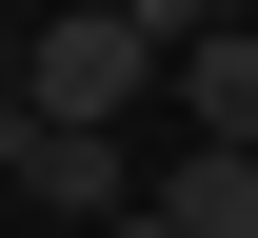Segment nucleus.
I'll return each mask as SVG.
<instances>
[{"label": "nucleus", "instance_id": "f257e3e1", "mask_svg": "<svg viewBox=\"0 0 258 238\" xmlns=\"http://www.w3.org/2000/svg\"><path fill=\"white\" fill-rule=\"evenodd\" d=\"M139 100H159V40L99 0V20H40L20 40V119H60V139H119Z\"/></svg>", "mask_w": 258, "mask_h": 238}, {"label": "nucleus", "instance_id": "20e7f679", "mask_svg": "<svg viewBox=\"0 0 258 238\" xmlns=\"http://www.w3.org/2000/svg\"><path fill=\"white\" fill-rule=\"evenodd\" d=\"M159 218L179 238H258V159H238V139H179V159H159Z\"/></svg>", "mask_w": 258, "mask_h": 238}, {"label": "nucleus", "instance_id": "423d86ee", "mask_svg": "<svg viewBox=\"0 0 258 238\" xmlns=\"http://www.w3.org/2000/svg\"><path fill=\"white\" fill-rule=\"evenodd\" d=\"M119 238H179V218H159V199H139V218H119Z\"/></svg>", "mask_w": 258, "mask_h": 238}, {"label": "nucleus", "instance_id": "7ed1b4c3", "mask_svg": "<svg viewBox=\"0 0 258 238\" xmlns=\"http://www.w3.org/2000/svg\"><path fill=\"white\" fill-rule=\"evenodd\" d=\"M179 139H238V159H258V20H219L179 60Z\"/></svg>", "mask_w": 258, "mask_h": 238}, {"label": "nucleus", "instance_id": "f03ea898", "mask_svg": "<svg viewBox=\"0 0 258 238\" xmlns=\"http://www.w3.org/2000/svg\"><path fill=\"white\" fill-rule=\"evenodd\" d=\"M0 199H20V218H80V238H119V218H139V159H119V139L20 119V139H0Z\"/></svg>", "mask_w": 258, "mask_h": 238}, {"label": "nucleus", "instance_id": "39448f33", "mask_svg": "<svg viewBox=\"0 0 258 238\" xmlns=\"http://www.w3.org/2000/svg\"><path fill=\"white\" fill-rule=\"evenodd\" d=\"M119 20H139V40H159V80H179V60H199V40H219V20H238V0H119Z\"/></svg>", "mask_w": 258, "mask_h": 238}]
</instances>
